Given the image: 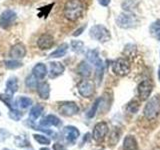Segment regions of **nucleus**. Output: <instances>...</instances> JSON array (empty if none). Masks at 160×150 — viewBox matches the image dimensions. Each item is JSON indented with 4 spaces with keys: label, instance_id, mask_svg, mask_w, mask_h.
<instances>
[{
    "label": "nucleus",
    "instance_id": "ddd939ff",
    "mask_svg": "<svg viewBox=\"0 0 160 150\" xmlns=\"http://www.w3.org/2000/svg\"><path fill=\"white\" fill-rule=\"evenodd\" d=\"M25 55H26V48H25V46L21 43L13 45L9 52L10 57L12 59H17V60L24 58Z\"/></svg>",
    "mask_w": 160,
    "mask_h": 150
},
{
    "label": "nucleus",
    "instance_id": "bb28decb",
    "mask_svg": "<svg viewBox=\"0 0 160 150\" xmlns=\"http://www.w3.org/2000/svg\"><path fill=\"white\" fill-rule=\"evenodd\" d=\"M84 48V43L80 40H72L71 41V49L72 51L76 52V53H80L83 51Z\"/></svg>",
    "mask_w": 160,
    "mask_h": 150
},
{
    "label": "nucleus",
    "instance_id": "6e6552de",
    "mask_svg": "<svg viewBox=\"0 0 160 150\" xmlns=\"http://www.w3.org/2000/svg\"><path fill=\"white\" fill-rule=\"evenodd\" d=\"M153 90V84L149 81V80H143L141 83H139L137 91H138V96L141 101H145L149 98L151 95V92Z\"/></svg>",
    "mask_w": 160,
    "mask_h": 150
},
{
    "label": "nucleus",
    "instance_id": "2f4dec72",
    "mask_svg": "<svg viewBox=\"0 0 160 150\" xmlns=\"http://www.w3.org/2000/svg\"><path fill=\"white\" fill-rule=\"evenodd\" d=\"M9 117L11 118L12 120H15V121H18V120L21 119L22 117V113L18 111L17 109H13L11 108L10 109V111H9Z\"/></svg>",
    "mask_w": 160,
    "mask_h": 150
},
{
    "label": "nucleus",
    "instance_id": "4be33fe9",
    "mask_svg": "<svg viewBox=\"0 0 160 150\" xmlns=\"http://www.w3.org/2000/svg\"><path fill=\"white\" fill-rule=\"evenodd\" d=\"M42 111H43L42 105H40V104L34 105L29 112V119L31 120V121H35V120H36L40 115L42 114Z\"/></svg>",
    "mask_w": 160,
    "mask_h": 150
},
{
    "label": "nucleus",
    "instance_id": "0eeeda50",
    "mask_svg": "<svg viewBox=\"0 0 160 150\" xmlns=\"http://www.w3.org/2000/svg\"><path fill=\"white\" fill-rule=\"evenodd\" d=\"M77 89L79 94L84 98L91 97L95 92L94 83L90 80H83V81L79 82V84L77 85Z\"/></svg>",
    "mask_w": 160,
    "mask_h": 150
},
{
    "label": "nucleus",
    "instance_id": "5701e85b",
    "mask_svg": "<svg viewBox=\"0 0 160 150\" xmlns=\"http://www.w3.org/2000/svg\"><path fill=\"white\" fill-rule=\"evenodd\" d=\"M16 105L18 107H20L21 109H26L28 107H30L32 105V99L26 97V96H20L17 101H16Z\"/></svg>",
    "mask_w": 160,
    "mask_h": 150
},
{
    "label": "nucleus",
    "instance_id": "b1692460",
    "mask_svg": "<svg viewBox=\"0 0 160 150\" xmlns=\"http://www.w3.org/2000/svg\"><path fill=\"white\" fill-rule=\"evenodd\" d=\"M149 32L152 37L156 40H160V21L152 23L149 28Z\"/></svg>",
    "mask_w": 160,
    "mask_h": 150
},
{
    "label": "nucleus",
    "instance_id": "cd10ccee",
    "mask_svg": "<svg viewBox=\"0 0 160 150\" xmlns=\"http://www.w3.org/2000/svg\"><path fill=\"white\" fill-rule=\"evenodd\" d=\"M25 84H26V86L29 87V88H34V87H37L38 85V79L34 76L33 74L29 75V76L25 79Z\"/></svg>",
    "mask_w": 160,
    "mask_h": 150
},
{
    "label": "nucleus",
    "instance_id": "f03ea898",
    "mask_svg": "<svg viewBox=\"0 0 160 150\" xmlns=\"http://www.w3.org/2000/svg\"><path fill=\"white\" fill-rule=\"evenodd\" d=\"M89 35L92 39L96 40L98 42H101V43H105V42L109 41L110 38H111L110 31L101 24L94 25V26L90 28Z\"/></svg>",
    "mask_w": 160,
    "mask_h": 150
},
{
    "label": "nucleus",
    "instance_id": "423d86ee",
    "mask_svg": "<svg viewBox=\"0 0 160 150\" xmlns=\"http://www.w3.org/2000/svg\"><path fill=\"white\" fill-rule=\"evenodd\" d=\"M17 14L11 9H6L0 15V27L6 29L16 21Z\"/></svg>",
    "mask_w": 160,
    "mask_h": 150
},
{
    "label": "nucleus",
    "instance_id": "72a5a7b5",
    "mask_svg": "<svg viewBox=\"0 0 160 150\" xmlns=\"http://www.w3.org/2000/svg\"><path fill=\"white\" fill-rule=\"evenodd\" d=\"M85 27H86V25H84V26H82V27H80L79 29H77L76 31H75V32L73 33V36H75V37H76V36H79V35L84 31Z\"/></svg>",
    "mask_w": 160,
    "mask_h": 150
},
{
    "label": "nucleus",
    "instance_id": "f8f14e48",
    "mask_svg": "<svg viewBox=\"0 0 160 150\" xmlns=\"http://www.w3.org/2000/svg\"><path fill=\"white\" fill-rule=\"evenodd\" d=\"M80 135L79 130L74 127V126H66L64 128V136L65 140L67 141L69 144H74L76 142V140L78 139Z\"/></svg>",
    "mask_w": 160,
    "mask_h": 150
},
{
    "label": "nucleus",
    "instance_id": "7ed1b4c3",
    "mask_svg": "<svg viewBox=\"0 0 160 150\" xmlns=\"http://www.w3.org/2000/svg\"><path fill=\"white\" fill-rule=\"evenodd\" d=\"M160 112V100L157 96H153L149 99L143 109V114L148 120L155 119Z\"/></svg>",
    "mask_w": 160,
    "mask_h": 150
},
{
    "label": "nucleus",
    "instance_id": "7c9ffc66",
    "mask_svg": "<svg viewBox=\"0 0 160 150\" xmlns=\"http://www.w3.org/2000/svg\"><path fill=\"white\" fill-rule=\"evenodd\" d=\"M0 100L3 101L8 107H10V109L12 108V95H9L7 93H5L3 95L0 94Z\"/></svg>",
    "mask_w": 160,
    "mask_h": 150
},
{
    "label": "nucleus",
    "instance_id": "f3484780",
    "mask_svg": "<svg viewBox=\"0 0 160 150\" xmlns=\"http://www.w3.org/2000/svg\"><path fill=\"white\" fill-rule=\"evenodd\" d=\"M47 67L44 63H37L32 69V74L36 77L38 80L43 79L47 75Z\"/></svg>",
    "mask_w": 160,
    "mask_h": 150
},
{
    "label": "nucleus",
    "instance_id": "4c0bfd02",
    "mask_svg": "<svg viewBox=\"0 0 160 150\" xmlns=\"http://www.w3.org/2000/svg\"><path fill=\"white\" fill-rule=\"evenodd\" d=\"M40 150H50V149H48V148H41Z\"/></svg>",
    "mask_w": 160,
    "mask_h": 150
},
{
    "label": "nucleus",
    "instance_id": "a878e982",
    "mask_svg": "<svg viewBox=\"0 0 160 150\" xmlns=\"http://www.w3.org/2000/svg\"><path fill=\"white\" fill-rule=\"evenodd\" d=\"M4 65L7 69H17L22 67V62L18 61L17 59H12V60H5Z\"/></svg>",
    "mask_w": 160,
    "mask_h": 150
},
{
    "label": "nucleus",
    "instance_id": "1a4fd4ad",
    "mask_svg": "<svg viewBox=\"0 0 160 150\" xmlns=\"http://www.w3.org/2000/svg\"><path fill=\"white\" fill-rule=\"evenodd\" d=\"M58 111L64 116H73L79 112V107L75 102H64L58 106Z\"/></svg>",
    "mask_w": 160,
    "mask_h": 150
},
{
    "label": "nucleus",
    "instance_id": "6ab92c4d",
    "mask_svg": "<svg viewBox=\"0 0 160 150\" xmlns=\"http://www.w3.org/2000/svg\"><path fill=\"white\" fill-rule=\"evenodd\" d=\"M37 92L40 98L47 100L50 95V85L47 82H41L37 85Z\"/></svg>",
    "mask_w": 160,
    "mask_h": 150
},
{
    "label": "nucleus",
    "instance_id": "39448f33",
    "mask_svg": "<svg viewBox=\"0 0 160 150\" xmlns=\"http://www.w3.org/2000/svg\"><path fill=\"white\" fill-rule=\"evenodd\" d=\"M112 71L118 76H126L130 72V64L126 59L118 58L112 63Z\"/></svg>",
    "mask_w": 160,
    "mask_h": 150
},
{
    "label": "nucleus",
    "instance_id": "f704fd0d",
    "mask_svg": "<svg viewBox=\"0 0 160 150\" xmlns=\"http://www.w3.org/2000/svg\"><path fill=\"white\" fill-rule=\"evenodd\" d=\"M110 1H111V0H98V3L101 5V6L106 7L110 4Z\"/></svg>",
    "mask_w": 160,
    "mask_h": 150
},
{
    "label": "nucleus",
    "instance_id": "a211bd4d",
    "mask_svg": "<svg viewBox=\"0 0 160 150\" xmlns=\"http://www.w3.org/2000/svg\"><path fill=\"white\" fill-rule=\"evenodd\" d=\"M123 150H139L136 139L132 135H127L123 140Z\"/></svg>",
    "mask_w": 160,
    "mask_h": 150
},
{
    "label": "nucleus",
    "instance_id": "f257e3e1",
    "mask_svg": "<svg viewBox=\"0 0 160 150\" xmlns=\"http://www.w3.org/2000/svg\"><path fill=\"white\" fill-rule=\"evenodd\" d=\"M83 3L81 0H67V2L64 5L63 13L64 16L69 21H77L83 14Z\"/></svg>",
    "mask_w": 160,
    "mask_h": 150
},
{
    "label": "nucleus",
    "instance_id": "c85d7f7f",
    "mask_svg": "<svg viewBox=\"0 0 160 150\" xmlns=\"http://www.w3.org/2000/svg\"><path fill=\"white\" fill-rule=\"evenodd\" d=\"M100 101H101V99H97L96 101H95L94 103H93V105L91 106V108L89 109V111L87 112V117L88 118H93L94 116H95V114H96V112H97V109H98V106H99V103H100Z\"/></svg>",
    "mask_w": 160,
    "mask_h": 150
},
{
    "label": "nucleus",
    "instance_id": "e433bc0d",
    "mask_svg": "<svg viewBox=\"0 0 160 150\" xmlns=\"http://www.w3.org/2000/svg\"><path fill=\"white\" fill-rule=\"evenodd\" d=\"M158 78L160 80V66H159V69H158Z\"/></svg>",
    "mask_w": 160,
    "mask_h": 150
},
{
    "label": "nucleus",
    "instance_id": "c756f323",
    "mask_svg": "<svg viewBox=\"0 0 160 150\" xmlns=\"http://www.w3.org/2000/svg\"><path fill=\"white\" fill-rule=\"evenodd\" d=\"M33 138L36 140V141L39 144H43V145H48L50 144V139L47 138L46 136L44 135H40V134H34L33 135Z\"/></svg>",
    "mask_w": 160,
    "mask_h": 150
},
{
    "label": "nucleus",
    "instance_id": "4468645a",
    "mask_svg": "<svg viewBox=\"0 0 160 150\" xmlns=\"http://www.w3.org/2000/svg\"><path fill=\"white\" fill-rule=\"evenodd\" d=\"M64 70H65V67L61 62L52 61V62H50V65H49V76L51 78L58 77L60 75L63 74Z\"/></svg>",
    "mask_w": 160,
    "mask_h": 150
},
{
    "label": "nucleus",
    "instance_id": "dca6fc26",
    "mask_svg": "<svg viewBox=\"0 0 160 150\" xmlns=\"http://www.w3.org/2000/svg\"><path fill=\"white\" fill-rule=\"evenodd\" d=\"M77 72L81 77L88 78L92 74V68L90 64L86 61H81L77 66Z\"/></svg>",
    "mask_w": 160,
    "mask_h": 150
},
{
    "label": "nucleus",
    "instance_id": "473e14b6",
    "mask_svg": "<svg viewBox=\"0 0 160 150\" xmlns=\"http://www.w3.org/2000/svg\"><path fill=\"white\" fill-rule=\"evenodd\" d=\"M138 109H139V105L138 102L136 101H132L127 105V111L130 113H136L138 111Z\"/></svg>",
    "mask_w": 160,
    "mask_h": 150
},
{
    "label": "nucleus",
    "instance_id": "412c9836",
    "mask_svg": "<svg viewBox=\"0 0 160 150\" xmlns=\"http://www.w3.org/2000/svg\"><path fill=\"white\" fill-rule=\"evenodd\" d=\"M18 90V80L16 77H10L6 82V93L13 95Z\"/></svg>",
    "mask_w": 160,
    "mask_h": 150
},
{
    "label": "nucleus",
    "instance_id": "20e7f679",
    "mask_svg": "<svg viewBox=\"0 0 160 150\" xmlns=\"http://www.w3.org/2000/svg\"><path fill=\"white\" fill-rule=\"evenodd\" d=\"M117 25L122 29H129L133 28L138 24V18L131 13H121L118 15L116 19Z\"/></svg>",
    "mask_w": 160,
    "mask_h": 150
},
{
    "label": "nucleus",
    "instance_id": "c9c22d12",
    "mask_svg": "<svg viewBox=\"0 0 160 150\" xmlns=\"http://www.w3.org/2000/svg\"><path fill=\"white\" fill-rule=\"evenodd\" d=\"M53 149H54V150H66V149L64 148L63 145L59 144V143H55V144L53 145Z\"/></svg>",
    "mask_w": 160,
    "mask_h": 150
},
{
    "label": "nucleus",
    "instance_id": "aec40b11",
    "mask_svg": "<svg viewBox=\"0 0 160 150\" xmlns=\"http://www.w3.org/2000/svg\"><path fill=\"white\" fill-rule=\"evenodd\" d=\"M68 51V44L67 43H62L60 44L59 46L54 50L53 52H51L49 54L50 58H60L63 57L65 54Z\"/></svg>",
    "mask_w": 160,
    "mask_h": 150
},
{
    "label": "nucleus",
    "instance_id": "2eb2a0df",
    "mask_svg": "<svg viewBox=\"0 0 160 150\" xmlns=\"http://www.w3.org/2000/svg\"><path fill=\"white\" fill-rule=\"evenodd\" d=\"M60 124H61L60 119L53 114L47 115V116L42 118L41 121H40V125H41L42 127H45V128L51 127V126H59Z\"/></svg>",
    "mask_w": 160,
    "mask_h": 150
},
{
    "label": "nucleus",
    "instance_id": "393cba45",
    "mask_svg": "<svg viewBox=\"0 0 160 150\" xmlns=\"http://www.w3.org/2000/svg\"><path fill=\"white\" fill-rule=\"evenodd\" d=\"M86 59L90 63L94 65V63L97 62L100 59L98 51L97 50H89V51H87V53H86Z\"/></svg>",
    "mask_w": 160,
    "mask_h": 150
},
{
    "label": "nucleus",
    "instance_id": "9b49d317",
    "mask_svg": "<svg viewBox=\"0 0 160 150\" xmlns=\"http://www.w3.org/2000/svg\"><path fill=\"white\" fill-rule=\"evenodd\" d=\"M54 44V38L52 35L48 33H44L37 40V46L41 50L50 49Z\"/></svg>",
    "mask_w": 160,
    "mask_h": 150
},
{
    "label": "nucleus",
    "instance_id": "9d476101",
    "mask_svg": "<svg viewBox=\"0 0 160 150\" xmlns=\"http://www.w3.org/2000/svg\"><path fill=\"white\" fill-rule=\"evenodd\" d=\"M108 132V125L107 123L105 122H98L96 125L94 126V129H93V138L96 140V141H100V140H102L105 135L107 134Z\"/></svg>",
    "mask_w": 160,
    "mask_h": 150
}]
</instances>
